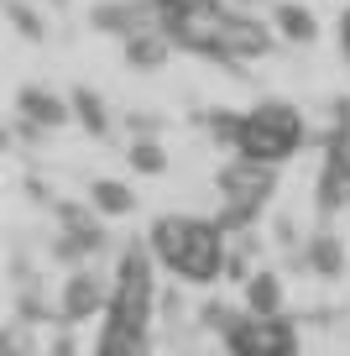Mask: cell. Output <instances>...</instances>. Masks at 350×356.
Wrapping results in <instances>:
<instances>
[{"mask_svg": "<svg viewBox=\"0 0 350 356\" xmlns=\"http://www.w3.org/2000/svg\"><path fill=\"white\" fill-rule=\"evenodd\" d=\"M126 47V63L131 68H162L167 53H173V37L167 32H136V37H121Z\"/></svg>", "mask_w": 350, "mask_h": 356, "instance_id": "13", "label": "cell"}, {"mask_svg": "<svg viewBox=\"0 0 350 356\" xmlns=\"http://www.w3.org/2000/svg\"><path fill=\"white\" fill-rule=\"evenodd\" d=\"M225 356H298V325L283 314H246L230 325Z\"/></svg>", "mask_w": 350, "mask_h": 356, "instance_id": "6", "label": "cell"}, {"mask_svg": "<svg viewBox=\"0 0 350 356\" xmlns=\"http://www.w3.org/2000/svg\"><path fill=\"white\" fill-rule=\"evenodd\" d=\"M58 220H63V236H58V257H94L105 246V215L99 210H78V204H58Z\"/></svg>", "mask_w": 350, "mask_h": 356, "instance_id": "8", "label": "cell"}, {"mask_svg": "<svg viewBox=\"0 0 350 356\" xmlns=\"http://www.w3.org/2000/svg\"><path fill=\"white\" fill-rule=\"evenodd\" d=\"M53 6H68V0H53Z\"/></svg>", "mask_w": 350, "mask_h": 356, "instance_id": "21", "label": "cell"}, {"mask_svg": "<svg viewBox=\"0 0 350 356\" xmlns=\"http://www.w3.org/2000/svg\"><path fill=\"white\" fill-rule=\"evenodd\" d=\"M340 53H345V63H350V6H345V16H340Z\"/></svg>", "mask_w": 350, "mask_h": 356, "instance_id": "19", "label": "cell"}, {"mask_svg": "<svg viewBox=\"0 0 350 356\" xmlns=\"http://www.w3.org/2000/svg\"><path fill=\"white\" fill-rule=\"evenodd\" d=\"M89 210H99L105 220H110V215H131L136 194L126 189L121 178H94V184H89Z\"/></svg>", "mask_w": 350, "mask_h": 356, "instance_id": "15", "label": "cell"}, {"mask_svg": "<svg viewBox=\"0 0 350 356\" xmlns=\"http://www.w3.org/2000/svg\"><path fill=\"white\" fill-rule=\"evenodd\" d=\"M314 204L319 215H340L350 210V100L335 111L324 136V163H319V184H314Z\"/></svg>", "mask_w": 350, "mask_h": 356, "instance_id": "5", "label": "cell"}, {"mask_svg": "<svg viewBox=\"0 0 350 356\" xmlns=\"http://www.w3.org/2000/svg\"><path fill=\"white\" fill-rule=\"evenodd\" d=\"M6 16H11V26L22 37H32V42H42V37H47V22L26 6V0H6Z\"/></svg>", "mask_w": 350, "mask_h": 356, "instance_id": "18", "label": "cell"}, {"mask_svg": "<svg viewBox=\"0 0 350 356\" xmlns=\"http://www.w3.org/2000/svg\"><path fill=\"white\" fill-rule=\"evenodd\" d=\"M241 309L246 314H283V273L256 267L251 278L241 283Z\"/></svg>", "mask_w": 350, "mask_h": 356, "instance_id": "11", "label": "cell"}, {"mask_svg": "<svg viewBox=\"0 0 350 356\" xmlns=\"http://www.w3.org/2000/svg\"><path fill=\"white\" fill-rule=\"evenodd\" d=\"M303 142H308L303 111H298V105H288V100H262V105H251V111H241L230 152L246 157V163L283 168L288 157H298V147H303Z\"/></svg>", "mask_w": 350, "mask_h": 356, "instance_id": "2", "label": "cell"}, {"mask_svg": "<svg viewBox=\"0 0 350 356\" xmlns=\"http://www.w3.org/2000/svg\"><path fill=\"white\" fill-rule=\"evenodd\" d=\"M126 163H131V173H162V168H167V152L152 142V136H136V142L126 147Z\"/></svg>", "mask_w": 350, "mask_h": 356, "instance_id": "17", "label": "cell"}, {"mask_svg": "<svg viewBox=\"0 0 350 356\" xmlns=\"http://www.w3.org/2000/svg\"><path fill=\"white\" fill-rule=\"evenodd\" d=\"M157 267H167L178 283L209 289L230 273V231L219 220H199V215H157L147 231Z\"/></svg>", "mask_w": 350, "mask_h": 356, "instance_id": "1", "label": "cell"}, {"mask_svg": "<svg viewBox=\"0 0 350 356\" xmlns=\"http://www.w3.org/2000/svg\"><path fill=\"white\" fill-rule=\"evenodd\" d=\"M16 115H22L32 131H63V126L74 121V100H63V95H53V89H42V84H26L22 95H16Z\"/></svg>", "mask_w": 350, "mask_h": 356, "instance_id": "9", "label": "cell"}, {"mask_svg": "<svg viewBox=\"0 0 350 356\" xmlns=\"http://www.w3.org/2000/svg\"><path fill=\"white\" fill-rule=\"evenodd\" d=\"M74 121H84L89 136H110V111H105V100H99L94 89H78L74 95Z\"/></svg>", "mask_w": 350, "mask_h": 356, "instance_id": "16", "label": "cell"}, {"mask_svg": "<svg viewBox=\"0 0 350 356\" xmlns=\"http://www.w3.org/2000/svg\"><path fill=\"white\" fill-rule=\"evenodd\" d=\"M272 26H277V37H283V42H293V47L319 42V16L308 11V6H293V0L272 6Z\"/></svg>", "mask_w": 350, "mask_h": 356, "instance_id": "12", "label": "cell"}, {"mask_svg": "<svg viewBox=\"0 0 350 356\" xmlns=\"http://www.w3.org/2000/svg\"><path fill=\"white\" fill-rule=\"evenodd\" d=\"M110 289H115V283H105L94 267L74 273V278L63 283V293H58V320H63V325H78V320L105 314V309H110Z\"/></svg>", "mask_w": 350, "mask_h": 356, "instance_id": "7", "label": "cell"}, {"mask_svg": "<svg viewBox=\"0 0 350 356\" xmlns=\"http://www.w3.org/2000/svg\"><path fill=\"white\" fill-rule=\"evenodd\" d=\"M94 356H152V325L126 320V314H105Z\"/></svg>", "mask_w": 350, "mask_h": 356, "instance_id": "10", "label": "cell"}, {"mask_svg": "<svg viewBox=\"0 0 350 356\" xmlns=\"http://www.w3.org/2000/svg\"><path fill=\"white\" fill-rule=\"evenodd\" d=\"M6 356H22V346H16V341H6Z\"/></svg>", "mask_w": 350, "mask_h": 356, "instance_id": "20", "label": "cell"}, {"mask_svg": "<svg viewBox=\"0 0 350 356\" xmlns=\"http://www.w3.org/2000/svg\"><path fill=\"white\" fill-rule=\"evenodd\" d=\"M215 189H219V225H225V231H246V225H251L256 215L272 204V194H277V168L246 163V157H230V163L215 173Z\"/></svg>", "mask_w": 350, "mask_h": 356, "instance_id": "4", "label": "cell"}, {"mask_svg": "<svg viewBox=\"0 0 350 356\" xmlns=\"http://www.w3.org/2000/svg\"><path fill=\"white\" fill-rule=\"evenodd\" d=\"M157 22H162V32L173 37V47L225 63L235 6H225V0H157Z\"/></svg>", "mask_w": 350, "mask_h": 356, "instance_id": "3", "label": "cell"}, {"mask_svg": "<svg viewBox=\"0 0 350 356\" xmlns=\"http://www.w3.org/2000/svg\"><path fill=\"white\" fill-rule=\"evenodd\" d=\"M303 257H308V273H314V278H340V273H345V246H340L335 231H319L314 241L303 246Z\"/></svg>", "mask_w": 350, "mask_h": 356, "instance_id": "14", "label": "cell"}]
</instances>
